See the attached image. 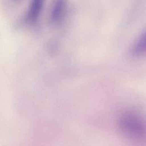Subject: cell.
<instances>
[{"label":"cell","instance_id":"1","mask_svg":"<svg viewBox=\"0 0 146 146\" xmlns=\"http://www.w3.org/2000/svg\"><path fill=\"white\" fill-rule=\"evenodd\" d=\"M119 124L123 131L131 137L141 138L146 135V124L137 115L125 113L121 117Z\"/></svg>","mask_w":146,"mask_h":146},{"label":"cell","instance_id":"2","mask_svg":"<svg viewBox=\"0 0 146 146\" xmlns=\"http://www.w3.org/2000/svg\"><path fill=\"white\" fill-rule=\"evenodd\" d=\"M67 10V0H54L50 13V21L59 25L64 21Z\"/></svg>","mask_w":146,"mask_h":146},{"label":"cell","instance_id":"3","mask_svg":"<svg viewBox=\"0 0 146 146\" xmlns=\"http://www.w3.org/2000/svg\"><path fill=\"white\" fill-rule=\"evenodd\" d=\"M44 0H31L26 15V21L30 25H35L38 20Z\"/></svg>","mask_w":146,"mask_h":146},{"label":"cell","instance_id":"4","mask_svg":"<svg viewBox=\"0 0 146 146\" xmlns=\"http://www.w3.org/2000/svg\"><path fill=\"white\" fill-rule=\"evenodd\" d=\"M131 54L134 57L146 55V31L135 42L131 50Z\"/></svg>","mask_w":146,"mask_h":146},{"label":"cell","instance_id":"5","mask_svg":"<svg viewBox=\"0 0 146 146\" xmlns=\"http://www.w3.org/2000/svg\"><path fill=\"white\" fill-rule=\"evenodd\" d=\"M15 1H18V0H15Z\"/></svg>","mask_w":146,"mask_h":146}]
</instances>
